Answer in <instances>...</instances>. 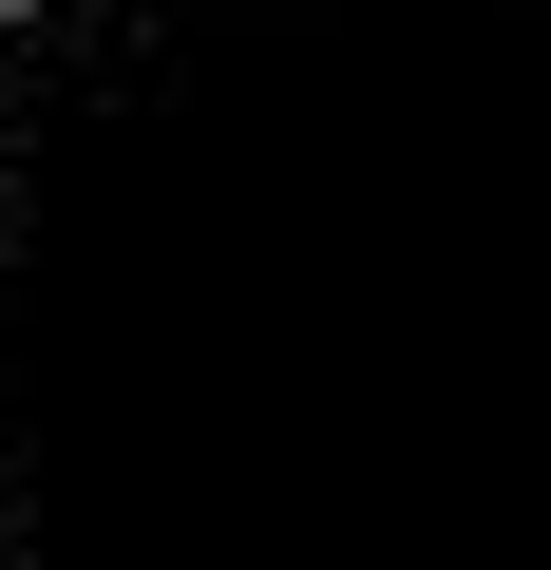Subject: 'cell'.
I'll use <instances>...</instances> for the list:
<instances>
[{"mask_svg": "<svg viewBox=\"0 0 551 570\" xmlns=\"http://www.w3.org/2000/svg\"><path fill=\"white\" fill-rule=\"evenodd\" d=\"M0 570H551V0H0Z\"/></svg>", "mask_w": 551, "mask_h": 570, "instance_id": "cell-1", "label": "cell"}]
</instances>
